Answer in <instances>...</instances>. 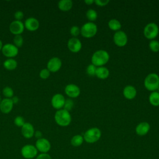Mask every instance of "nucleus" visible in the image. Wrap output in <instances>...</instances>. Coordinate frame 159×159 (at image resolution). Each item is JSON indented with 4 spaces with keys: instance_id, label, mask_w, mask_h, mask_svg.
I'll return each mask as SVG.
<instances>
[{
    "instance_id": "c85d7f7f",
    "label": "nucleus",
    "mask_w": 159,
    "mask_h": 159,
    "mask_svg": "<svg viewBox=\"0 0 159 159\" xmlns=\"http://www.w3.org/2000/svg\"><path fill=\"white\" fill-rule=\"evenodd\" d=\"M149 48L151 51L153 52H159V42L157 40H152L150 41L149 44Z\"/></svg>"
},
{
    "instance_id": "39448f33",
    "label": "nucleus",
    "mask_w": 159,
    "mask_h": 159,
    "mask_svg": "<svg viewBox=\"0 0 159 159\" xmlns=\"http://www.w3.org/2000/svg\"><path fill=\"white\" fill-rule=\"evenodd\" d=\"M84 140L87 143H93L99 140L101 137V131L98 127H92L88 129L83 135Z\"/></svg>"
},
{
    "instance_id": "f3484780",
    "label": "nucleus",
    "mask_w": 159,
    "mask_h": 159,
    "mask_svg": "<svg viewBox=\"0 0 159 159\" xmlns=\"http://www.w3.org/2000/svg\"><path fill=\"white\" fill-rule=\"evenodd\" d=\"M21 133L23 137L26 139L32 138L35 133V129L33 125L30 122H25L21 127Z\"/></svg>"
},
{
    "instance_id": "6e6552de",
    "label": "nucleus",
    "mask_w": 159,
    "mask_h": 159,
    "mask_svg": "<svg viewBox=\"0 0 159 159\" xmlns=\"http://www.w3.org/2000/svg\"><path fill=\"white\" fill-rule=\"evenodd\" d=\"M38 153L35 146L31 144L24 145L21 148V154L26 159H32L35 158Z\"/></svg>"
},
{
    "instance_id": "412c9836",
    "label": "nucleus",
    "mask_w": 159,
    "mask_h": 159,
    "mask_svg": "<svg viewBox=\"0 0 159 159\" xmlns=\"http://www.w3.org/2000/svg\"><path fill=\"white\" fill-rule=\"evenodd\" d=\"M95 76L101 80H105L109 76V70L106 66L97 67Z\"/></svg>"
},
{
    "instance_id": "7ed1b4c3",
    "label": "nucleus",
    "mask_w": 159,
    "mask_h": 159,
    "mask_svg": "<svg viewBox=\"0 0 159 159\" xmlns=\"http://www.w3.org/2000/svg\"><path fill=\"white\" fill-rule=\"evenodd\" d=\"M145 88L151 91H155L158 89L159 86V76L155 73H150L148 74L144 79L143 81Z\"/></svg>"
},
{
    "instance_id": "a878e982",
    "label": "nucleus",
    "mask_w": 159,
    "mask_h": 159,
    "mask_svg": "<svg viewBox=\"0 0 159 159\" xmlns=\"http://www.w3.org/2000/svg\"><path fill=\"white\" fill-rule=\"evenodd\" d=\"M83 140H84L83 137L80 134H77L74 135L71 138L70 143L74 147H78L83 143Z\"/></svg>"
},
{
    "instance_id": "20e7f679",
    "label": "nucleus",
    "mask_w": 159,
    "mask_h": 159,
    "mask_svg": "<svg viewBox=\"0 0 159 159\" xmlns=\"http://www.w3.org/2000/svg\"><path fill=\"white\" fill-rule=\"evenodd\" d=\"M97 25L93 22H87L80 28V34L84 38L93 37L97 34Z\"/></svg>"
},
{
    "instance_id": "cd10ccee",
    "label": "nucleus",
    "mask_w": 159,
    "mask_h": 159,
    "mask_svg": "<svg viewBox=\"0 0 159 159\" xmlns=\"http://www.w3.org/2000/svg\"><path fill=\"white\" fill-rule=\"evenodd\" d=\"M2 94L5 98L11 99L14 96V91L10 86H6L2 89Z\"/></svg>"
},
{
    "instance_id": "a19ab883",
    "label": "nucleus",
    "mask_w": 159,
    "mask_h": 159,
    "mask_svg": "<svg viewBox=\"0 0 159 159\" xmlns=\"http://www.w3.org/2000/svg\"><path fill=\"white\" fill-rule=\"evenodd\" d=\"M84 3L87 5H91L93 3H94V0H85Z\"/></svg>"
},
{
    "instance_id": "f704fd0d",
    "label": "nucleus",
    "mask_w": 159,
    "mask_h": 159,
    "mask_svg": "<svg viewBox=\"0 0 159 159\" xmlns=\"http://www.w3.org/2000/svg\"><path fill=\"white\" fill-rule=\"evenodd\" d=\"M50 75V72L47 68H43L40 70L39 73V76L43 80L47 79Z\"/></svg>"
},
{
    "instance_id": "1a4fd4ad",
    "label": "nucleus",
    "mask_w": 159,
    "mask_h": 159,
    "mask_svg": "<svg viewBox=\"0 0 159 159\" xmlns=\"http://www.w3.org/2000/svg\"><path fill=\"white\" fill-rule=\"evenodd\" d=\"M113 40L114 43L119 47L125 46L128 42V37L126 33L121 30L114 33L113 36Z\"/></svg>"
},
{
    "instance_id": "f03ea898",
    "label": "nucleus",
    "mask_w": 159,
    "mask_h": 159,
    "mask_svg": "<svg viewBox=\"0 0 159 159\" xmlns=\"http://www.w3.org/2000/svg\"><path fill=\"white\" fill-rule=\"evenodd\" d=\"M54 119L55 122L61 127L68 126L71 122V116L70 112L63 109L56 111Z\"/></svg>"
},
{
    "instance_id": "e433bc0d",
    "label": "nucleus",
    "mask_w": 159,
    "mask_h": 159,
    "mask_svg": "<svg viewBox=\"0 0 159 159\" xmlns=\"http://www.w3.org/2000/svg\"><path fill=\"white\" fill-rule=\"evenodd\" d=\"M109 0H94V3L97 6H101V7L106 6L109 4Z\"/></svg>"
},
{
    "instance_id": "6ab92c4d",
    "label": "nucleus",
    "mask_w": 159,
    "mask_h": 159,
    "mask_svg": "<svg viewBox=\"0 0 159 159\" xmlns=\"http://www.w3.org/2000/svg\"><path fill=\"white\" fill-rule=\"evenodd\" d=\"M122 93L125 98L129 100H132L137 96V89L134 86L127 85L123 89Z\"/></svg>"
},
{
    "instance_id": "f8f14e48",
    "label": "nucleus",
    "mask_w": 159,
    "mask_h": 159,
    "mask_svg": "<svg viewBox=\"0 0 159 159\" xmlns=\"http://www.w3.org/2000/svg\"><path fill=\"white\" fill-rule=\"evenodd\" d=\"M67 47L70 52L78 53L81 50L82 43L77 37H71L68 40Z\"/></svg>"
},
{
    "instance_id": "dca6fc26",
    "label": "nucleus",
    "mask_w": 159,
    "mask_h": 159,
    "mask_svg": "<svg viewBox=\"0 0 159 159\" xmlns=\"http://www.w3.org/2000/svg\"><path fill=\"white\" fill-rule=\"evenodd\" d=\"M24 27L29 31L34 32L37 30L40 25L39 21L35 17H29L24 22Z\"/></svg>"
},
{
    "instance_id": "ea45409f",
    "label": "nucleus",
    "mask_w": 159,
    "mask_h": 159,
    "mask_svg": "<svg viewBox=\"0 0 159 159\" xmlns=\"http://www.w3.org/2000/svg\"><path fill=\"white\" fill-rule=\"evenodd\" d=\"M11 99H12V101L14 104H17L19 102V98L17 96H13L11 98Z\"/></svg>"
},
{
    "instance_id": "5701e85b",
    "label": "nucleus",
    "mask_w": 159,
    "mask_h": 159,
    "mask_svg": "<svg viewBox=\"0 0 159 159\" xmlns=\"http://www.w3.org/2000/svg\"><path fill=\"white\" fill-rule=\"evenodd\" d=\"M4 68L9 71L15 70L17 66V62L13 58H7L3 62Z\"/></svg>"
},
{
    "instance_id": "b1692460",
    "label": "nucleus",
    "mask_w": 159,
    "mask_h": 159,
    "mask_svg": "<svg viewBox=\"0 0 159 159\" xmlns=\"http://www.w3.org/2000/svg\"><path fill=\"white\" fill-rule=\"evenodd\" d=\"M108 27L111 30L117 32L120 30L122 25L119 20L116 19H111L108 22Z\"/></svg>"
},
{
    "instance_id": "4be33fe9",
    "label": "nucleus",
    "mask_w": 159,
    "mask_h": 159,
    "mask_svg": "<svg viewBox=\"0 0 159 159\" xmlns=\"http://www.w3.org/2000/svg\"><path fill=\"white\" fill-rule=\"evenodd\" d=\"M73 7V1L71 0H60L58 2V9L63 12L70 11Z\"/></svg>"
},
{
    "instance_id": "9d476101",
    "label": "nucleus",
    "mask_w": 159,
    "mask_h": 159,
    "mask_svg": "<svg viewBox=\"0 0 159 159\" xmlns=\"http://www.w3.org/2000/svg\"><path fill=\"white\" fill-rule=\"evenodd\" d=\"M62 65V61L58 57H54L51 58L47 62V68L50 72L55 73L60 70Z\"/></svg>"
},
{
    "instance_id": "4c0bfd02",
    "label": "nucleus",
    "mask_w": 159,
    "mask_h": 159,
    "mask_svg": "<svg viewBox=\"0 0 159 159\" xmlns=\"http://www.w3.org/2000/svg\"><path fill=\"white\" fill-rule=\"evenodd\" d=\"M36 159H52V158H51L50 155L49 154H48L47 153H41L36 157Z\"/></svg>"
},
{
    "instance_id": "a211bd4d",
    "label": "nucleus",
    "mask_w": 159,
    "mask_h": 159,
    "mask_svg": "<svg viewBox=\"0 0 159 159\" xmlns=\"http://www.w3.org/2000/svg\"><path fill=\"white\" fill-rule=\"evenodd\" d=\"M14 104L10 98H4L0 102V110L4 114H9L12 110Z\"/></svg>"
},
{
    "instance_id": "4468645a",
    "label": "nucleus",
    "mask_w": 159,
    "mask_h": 159,
    "mask_svg": "<svg viewBox=\"0 0 159 159\" xmlns=\"http://www.w3.org/2000/svg\"><path fill=\"white\" fill-rule=\"evenodd\" d=\"M65 93L70 98H76L80 94V88L75 84L70 83L65 88Z\"/></svg>"
},
{
    "instance_id": "bb28decb",
    "label": "nucleus",
    "mask_w": 159,
    "mask_h": 159,
    "mask_svg": "<svg viewBox=\"0 0 159 159\" xmlns=\"http://www.w3.org/2000/svg\"><path fill=\"white\" fill-rule=\"evenodd\" d=\"M86 16L89 22H94L98 18V12L93 9H89L86 12Z\"/></svg>"
},
{
    "instance_id": "2f4dec72",
    "label": "nucleus",
    "mask_w": 159,
    "mask_h": 159,
    "mask_svg": "<svg viewBox=\"0 0 159 159\" xmlns=\"http://www.w3.org/2000/svg\"><path fill=\"white\" fill-rule=\"evenodd\" d=\"M96 69H97V67L94 65H93L92 63H91L86 68V73L90 76H95Z\"/></svg>"
},
{
    "instance_id": "aec40b11",
    "label": "nucleus",
    "mask_w": 159,
    "mask_h": 159,
    "mask_svg": "<svg viewBox=\"0 0 159 159\" xmlns=\"http://www.w3.org/2000/svg\"><path fill=\"white\" fill-rule=\"evenodd\" d=\"M150 129L149 123L147 122H140L135 127V132L138 135L143 136L148 134Z\"/></svg>"
},
{
    "instance_id": "c03bdc74",
    "label": "nucleus",
    "mask_w": 159,
    "mask_h": 159,
    "mask_svg": "<svg viewBox=\"0 0 159 159\" xmlns=\"http://www.w3.org/2000/svg\"><path fill=\"white\" fill-rule=\"evenodd\" d=\"M1 100H2V99H1V96H0V102H1Z\"/></svg>"
},
{
    "instance_id": "9b49d317",
    "label": "nucleus",
    "mask_w": 159,
    "mask_h": 159,
    "mask_svg": "<svg viewBox=\"0 0 159 159\" xmlns=\"http://www.w3.org/2000/svg\"><path fill=\"white\" fill-rule=\"evenodd\" d=\"M35 147L40 152L46 153L50 150L51 144L48 140L42 137L37 140L35 142Z\"/></svg>"
},
{
    "instance_id": "0eeeda50",
    "label": "nucleus",
    "mask_w": 159,
    "mask_h": 159,
    "mask_svg": "<svg viewBox=\"0 0 159 159\" xmlns=\"http://www.w3.org/2000/svg\"><path fill=\"white\" fill-rule=\"evenodd\" d=\"M1 52L6 57H7L8 58H12L17 55L19 49L13 43H8L3 45Z\"/></svg>"
},
{
    "instance_id": "58836bf2",
    "label": "nucleus",
    "mask_w": 159,
    "mask_h": 159,
    "mask_svg": "<svg viewBox=\"0 0 159 159\" xmlns=\"http://www.w3.org/2000/svg\"><path fill=\"white\" fill-rule=\"evenodd\" d=\"M34 136H35L37 139H41V138H42V133L40 130H36V131H35Z\"/></svg>"
},
{
    "instance_id": "c9c22d12",
    "label": "nucleus",
    "mask_w": 159,
    "mask_h": 159,
    "mask_svg": "<svg viewBox=\"0 0 159 159\" xmlns=\"http://www.w3.org/2000/svg\"><path fill=\"white\" fill-rule=\"evenodd\" d=\"M24 13L21 11H17L16 12H15L14 14V17L16 20H19V21H21V20L24 18Z\"/></svg>"
},
{
    "instance_id": "2eb2a0df",
    "label": "nucleus",
    "mask_w": 159,
    "mask_h": 159,
    "mask_svg": "<svg viewBox=\"0 0 159 159\" xmlns=\"http://www.w3.org/2000/svg\"><path fill=\"white\" fill-rule=\"evenodd\" d=\"M24 25L22 21L14 20L9 25V30L14 35H20L24 30Z\"/></svg>"
},
{
    "instance_id": "423d86ee",
    "label": "nucleus",
    "mask_w": 159,
    "mask_h": 159,
    "mask_svg": "<svg viewBox=\"0 0 159 159\" xmlns=\"http://www.w3.org/2000/svg\"><path fill=\"white\" fill-rule=\"evenodd\" d=\"M159 33V27L155 22H150L147 24L143 29L144 36L150 40H154Z\"/></svg>"
},
{
    "instance_id": "f257e3e1",
    "label": "nucleus",
    "mask_w": 159,
    "mask_h": 159,
    "mask_svg": "<svg viewBox=\"0 0 159 159\" xmlns=\"http://www.w3.org/2000/svg\"><path fill=\"white\" fill-rule=\"evenodd\" d=\"M109 54L104 50H98L91 57V63L96 67L104 66L109 60Z\"/></svg>"
},
{
    "instance_id": "c756f323",
    "label": "nucleus",
    "mask_w": 159,
    "mask_h": 159,
    "mask_svg": "<svg viewBox=\"0 0 159 159\" xmlns=\"http://www.w3.org/2000/svg\"><path fill=\"white\" fill-rule=\"evenodd\" d=\"M24 43V39L21 35H14L13 39V44L17 48L21 47Z\"/></svg>"
},
{
    "instance_id": "7c9ffc66",
    "label": "nucleus",
    "mask_w": 159,
    "mask_h": 159,
    "mask_svg": "<svg viewBox=\"0 0 159 159\" xmlns=\"http://www.w3.org/2000/svg\"><path fill=\"white\" fill-rule=\"evenodd\" d=\"M73 106H74L73 101L71 98H68V99H65L63 109L70 112L73 109Z\"/></svg>"
},
{
    "instance_id": "ddd939ff",
    "label": "nucleus",
    "mask_w": 159,
    "mask_h": 159,
    "mask_svg": "<svg viewBox=\"0 0 159 159\" xmlns=\"http://www.w3.org/2000/svg\"><path fill=\"white\" fill-rule=\"evenodd\" d=\"M65 99H66L62 94L57 93L52 96L51 99V104L55 109H61L63 107Z\"/></svg>"
},
{
    "instance_id": "72a5a7b5",
    "label": "nucleus",
    "mask_w": 159,
    "mask_h": 159,
    "mask_svg": "<svg viewBox=\"0 0 159 159\" xmlns=\"http://www.w3.org/2000/svg\"><path fill=\"white\" fill-rule=\"evenodd\" d=\"M70 33L73 37H77L80 34V28L78 26L73 25L70 28Z\"/></svg>"
},
{
    "instance_id": "37998d69",
    "label": "nucleus",
    "mask_w": 159,
    "mask_h": 159,
    "mask_svg": "<svg viewBox=\"0 0 159 159\" xmlns=\"http://www.w3.org/2000/svg\"><path fill=\"white\" fill-rule=\"evenodd\" d=\"M157 90H158L157 91L159 93V86H158V89H157Z\"/></svg>"
},
{
    "instance_id": "473e14b6",
    "label": "nucleus",
    "mask_w": 159,
    "mask_h": 159,
    "mask_svg": "<svg viewBox=\"0 0 159 159\" xmlns=\"http://www.w3.org/2000/svg\"><path fill=\"white\" fill-rule=\"evenodd\" d=\"M14 123L16 126L19 127H22L24 125V124L25 123V122L24 118L22 116H16L14 118Z\"/></svg>"
},
{
    "instance_id": "393cba45",
    "label": "nucleus",
    "mask_w": 159,
    "mask_h": 159,
    "mask_svg": "<svg viewBox=\"0 0 159 159\" xmlns=\"http://www.w3.org/2000/svg\"><path fill=\"white\" fill-rule=\"evenodd\" d=\"M149 102L153 106H159V93L157 91L151 92L148 97Z\"/></svg>"
},
{
    "instance_id": "79ce46f5",
    "label": "nucleus",
    "mask_w": 159,
    "mask_h": 159,
    "mask_svg": "<svg viewBox=\"0 0 159 159\" xmlns=\"http://www.w3.org/2000/svg\"><path fill=\"white\" fill-rule=\"evenodd\" d=\"M2 47H3V44H2V41L0 40V51H1Z\"/></svg>"
}]
</instances>
